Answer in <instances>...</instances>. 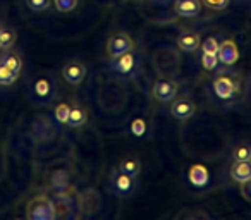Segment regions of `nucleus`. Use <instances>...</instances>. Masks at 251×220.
I'll return each mask as SVG.
<instances>
[{"label":"nucleus","mask_w":251,"mask_h":220,"mask_svg":"<svg viewBox=\"0 0 251 220\" xmlns=\"http://www.w3.org/2000/svg\"><path fill=\"white\" fill-rule=\"evenodd\" d=\"M108 186H110L112 195H115L121 199H127L138 191L136 177H131V175L124 174L119 169H114L110 172V177H108Z\"/></svg>","instance_id":"nucleus-1"},{"label":"nucleus","mask_w":251,"mask_h":220,"mask_svg":"<svg viewBox=\"0 0 251 220\" xmlns=\"http://www.w3.org/2000/svg\"><path fill=\"white\" fill-rule=\"evenodd\" d=\"M26 219L28 220H55V208L52 198L42 195L29 199L26 205Z\"/></svg>","instance_id":"nucleus-2"},{"label":"nucleus","mask_w":251,"mask_h":220,"mask_svg":"<svg viewBox=\"0 0 251 220\" xmlns=\"http://www.w3.org/2000/svg\"><path fill=\"white\" fill-rule=\"evenodd\" d=\"M212 90L219 100H232L241 93V83L237 77L230 76V74H220L212 81Z\"/></svg>","instance_id":"nucleus-3"},{"label":"nucleus","mask_w":251,"mask_h":220,"mask_svg":"<svg viewBox=\"0 0 251 220\" xmlns=\"http://www.w3.org/2000/svg\"><path fill=\"white\" fill-rule=\"evenodd\" d=\"M138 66H140V62H138V57L134 53V50L122 53V55L115 57V59H110L112 73L122 77H133L138 73Z\"/></svg>","instance_id":"nucleus-4"},{"label":"nucleus","mask_w":251,"mask_h":220,"mask_svg":"<svg viewBox=\"0 0 251 220\" xmlns=\"http://www.w3.org/2000/svg\"><path fill=\"white\" fill-rule=\"evenodd\" d=\"M131 50H134V42L124 31H117L110 35V38L107 40V45H105V53H107L108 59H115V57L122 55L126 52H131Z\"/></svg>","instance_id":"nucleus-5"},{"label":"nucleus","mask_w":251,"mask_h":220,"mask_svg":"<svg viewBox=\"0 0 251 220\" xmlns=\"http://www.w3.org/2000/svg\"><path fill=\"white\" fill-rule=\"evenodd\" d=\"M179 93V84L174 79L169 77H160L151 86V97L162 103H171Z\"/></svg>","instance_id":"nucleus-6"},{"label":"nucleus","mask_w":251,"mask_h":220,"mask_svg":"<svg viewBox=\"0 0 251 220\" xmlns=\"http://www.w3.org/2000/svg\"><path fill=\"white\" fill-rule=\"evenodd\" d=\"M55 91L57 84L50 76H40L33 83V95L40 103H49L50 100H53Z\"/></svg>","instance_id":"nucleus-7"},{"label":"nucleus","mask_w":251,"mask_h":220,"mask_svg":"<svg viewBox=\"0 0 251 220\" xmlns=\"http://www.w3.org/2000/svg\"><path fill=\"white\" fill-rule=\"evenodd\" d=\"M77 206L81 210V215H93L101 206V196L95 188H88L77 198Z\"/></svg>","instance_id":"nucleus-8"},{"label":"nucleus","mask_w":251,"mask_h":220,"mask_svg":"<svg viewBox=\"0 0 251 220\" xmlns=\"http://www.w3.org/2000/svg\"><path fill=\"white\" fill-rule=\"evenodd\" d=\"M196 114V103L191 98H174L171 103V116L177 121H188Z\"/></svg>","instance_id":"nucleus-9"},{"label":"nucleus","mask_w":251,"mask_h":220,"mask_svg":"<svg viewBox=\"0 0 251 220\" xmlns=\"http://www.w3.org/2000/svg\"><path fill=\"white\" fill-rule=\"evenodd\" d=\"M62 77L66 83L73 84V86H79L86 77V66L79 60H71L62 67Z\"/></svg>","instance_id":"nucleus-10"},{"label":"nucleus","mask_w":251,"mask_h":220,"mask_svg":"<svg viewBox=\"0 0 251 220\" xmlns=\"http://www.w3.org/2000/svg\"><path fill=\"white\" fill-rule=\"evenodd\" d=\"M186 179L195 189H205L210 184V171L203 164H195L188 169Z\"/></svg>","instance_id":"nucleus-11"},{"label":"nucleus","mask_w":251,"mask_h":220,"mask_svg":"<svg viewBox=\"0 0 251 220\" xmlns=\"http://www.w3.org/2000/svg\"><path fill=\"white\" fill-rule=\"evenodd\" d=\"M217 57H219V62L226 67H230L239 60V49H237L236 42L232 40H224L222 43H219V52H217Z\"/></svg>","instance_id":"nucleus-12"},{"label":"nucleus","mask_w":251,"mask_h":220,"mask_svg":"<svg viewBox=\"0 0 251 220\" xmlns=\"http://www.w3.org/2000/svg\"><path fill=\"white\" fill-rule=\"evenodd\" d=\"M53 201V208H55V219H67V217L74 215V203L71 196L66 191H59L55 195Z\"/></svg>","instance_id":"nucleus-13"},{"label":"nucleus","mask_w":251,"mask_h":220,"mask_svg":"<svg viewBox=\"0 0 251 220\" xmlns=\"http://www.w3.org/2000/svg\"><path fill=\"white\" fill-rule=\"evenodd\" d=\"M174 12L179 18H196L201 12V0H176Z\"/></svg>","instance_id":"nucleus-14"},{"label":"nucleus","mask_w":251,"mask_h":220,"mask_svg":"<svg viewBox=\"0 0 251 220\" xmlns=\"http://www.w3.org/2000/svg\"><path fill=\"white\" fill-rule=\"evenodd\" d=\"M177 47L182 52H196L201 45V36L196 31H182L176 40Z\"/></svg>","instance_id":"nucleus-15"},{"label":"nucleus","mask_w":251,"mask_h":220,"mask_svg":"<svg viewBox=\"0 0 251 220\" xmlns=\"http://www.w3.org/2000/svg\"><path fill=\"white\" fill-rule=\"evenodd\" d=\"M230 179L237 184H243L251 177V160H234L230 165Z\"/></svg>","instance_id":"nucleus-16"},{"label":"nucleus","mask_w":251,"mask_h":220,"mask_svg":"<svg viewBox=\"0 0 251 220\" xmlns=\"http://www.w3.org/2000/svg\"><path fill=\"white\" fill-rule=\"evenodd\" d=\"M88 121V110L79 103L71 105V112H69V121H67V126L69 127H83Z\"/></svg>","instance_id":"nucleus-17"},{"label":"nucleus","mask_w":251,"mask_h":220,"mask_svg":"<svg viewBox=\"0 0 251 220\" xmlns=\"http://www.w3.org/2000/svg\"><path fill=\"white\" fill-rule=\"evenodd\" d=\"M117 169L121 172H124V174L131 175V177H138V175L141 174V169H143V165H141V160L136 157H126L122 158L121 162H119Z\"/></svg>","instance_id":"nucleus-18"},{"label":"nucleus","mask_w":251,"mask_h":220,"mask_svg":"<svg viewBox=\"0 0 251 220\" xmlns=\"http://www.w3.org/2000/svg\"><path fill=\"white\" fill-rule=\"evenodd\" d=\"M18 35L12 28H5L0 26V50H11L14 47Z\"/></svg>","instance_id":"nucleus-19"},{"label":"nucleus","mask_w":251,"mask_h":220,"mask_svg":"<svg viewBox=\"0 0 251 220\" xmlns=\"http://www.w3.org/2000/svg\"><path fill=\"white\" fill-rule=\"evenodd\" d=\"M129 133L133 134L134 138H140V140H143V138L148 134L147 119H145V117H134V119L129 122Z\"/></svg>","instance_id":"nucleus-20"},{"label":"nucleus","mask_w":251,"mask_h":220,"mask_svg":"<svg viewBox=\"0 0 251 220\" xmlns=\"http://www.w3.org/2000/svg\"><path fill=\"white\" fill-rule=\"evenodd\" d=\"M0 62L4 64V66H7L11 71H14V73L21 74V69H23V59L19 53L16 52H7L5 55L0 57Z\"/></svg>","instance_id":"nucleus-21"},{"label":"nucleus","mask_w":251,"mask_h":220,"mask_svg":"<svg viewBox=\"0 0 251 220\" xmlns=\"http://www.w3.org/2000/svg\"><path fill=\"white\" fill-rule=\"evenodd\" d=\"M18 77H19L18 73L11 71L7 66H4V64L0 62V86H11V84H14L18 81Z\"/></svg>","instance_id":"nucleus-22"},{"label":"nucleus","mask_w":251,"mask_h":220,"mask_svg":"<svg viewBox=\"0 0 251 220\" xmlns=\"http://www.w3.org/2000/svg\"><path fill=\"white\" fill-rule=\"evenodd\" d=\"M69 112H71V103H67V101H60V103L53 108V116H55V121L59 124H67V121H69Z\"/></svg>","instance_id":"nucleus-23"},{"label":"nucleus","mask_w":251,"mask_h":220,"mask_svg":"<svg viewBox=\"0 0 251 220\" xmlns=\"http://www.w3.org/2000/svg\"><path fill=\"white\" fill-rule=\"evenodd\" d=\"M52 186L57 191H66V188L69 186V174L66 171H57L52 177Z\"/></svg>","instance_id":"nucleus-24"},{"label":"nucleus","mask_w":251,"mask_h":220,"mask_svg":"<svg viewBox=\"0 0 251 220\" xmlns=\"http://www.w3.org/2000/svg\"><path fill=\"white\" fill-rule=\"evenodd\" d=\"M52 4H53V0H26V5H28V9L33 12L49 11Z\"/></svg>","instance_id":"nucleus-25"},{"label":"nucleus","mask_w":251,"mask_h":220,"mask_svg":"<svg viewBox=\"0 0 251 220\" xmlns=\"http://www.w3.org/2000/svg\"><path fill=\"white\" fill-rule=\"evenodd\" d=\"M219 40L215 36H208L206 40H203L200 45V52L201 53H217L219 52Z\"/></svg>","instance_id":"nucleus-26"},{"label":"nucleus","mask_w":251,"mask_h":220,"mask_svg":"<svg viewBox=\"0 0 251 220\" xmlns=\"http://www.w3.org/2000/svg\"><path fill=\"white\" fill-rule=\"evenodd\" d=\"M232 157L234 160H251V147L246 143L237 145L232 151Z\"/></svg>","instance_id":"nucleus-27"},{"label":"nucleus","mask_w":251,"mask_h":220,"mask_svg":"<svg viewBox=\"0 0 251 220\" xmlns=\"http://www.w3.org/2000/svg\"><path fill=\"white\" fill-rule=\"evenodd\" d=\"M219 64L217 53H201V66L205 71H215Z\"/></svg>","instance_id":"nucleus-28"},{"label":"nucleus","mask_w":251,"mask_h":220,"mask_svg":"<svg viewBox=\"0 0 251 220\" xmlns=\"http://www.w3.org/2000/svg\"><path fill=\"white\" fill-rule=\"evenodd\" d=\"M53 5L60 14H67L77 7V0H53Z\"/></svg>","instance_id":"nucleus-29"},{"label":"nucleus","mask_w":251,"mask_h":220,"mask_svg":"<svg viewBox=\"0 0 251 220\" xmlns=\"http://www.w3.org/2000/svg\"><path fill=\"white\" fill-rule=\"evenodd\" d=\"M201 4L212 9V11H224V9L229 7L230 0H201Z\"/></svg>","instance_id":"nucleus-30"},{"label":"nucleus","mask_w":251,"mask_h":220,"mask_svg":"<svg viewBox=\"0 0 251 220\" xmlns=\"http://www.w3.org/2000/svg\"><path fill=\"white\" fill-rule=\"evenodd\" d=\"M241 195H243V198H246L251 203V177L241 184Z\"/></svg>","instance_id":"nucleus-31"}]
</instances>
